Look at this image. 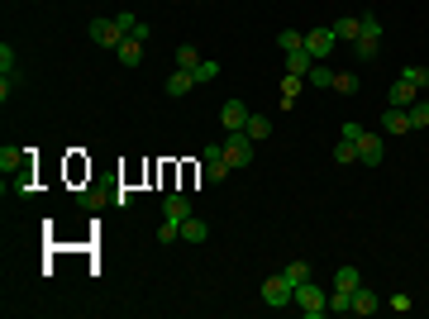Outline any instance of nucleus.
<instances>
[{
	"instance_id": "1",
	"label": "nucleus",
	"mask_w": 429,
	"mask_h": 319,
	"mask_svg": "<svg viewBox=\"0 0 429 319\" xmlns=\"http://www.w3.org/2000/svg\"><path fill=\"white\" fill-rule=\"evenodd\" d=\"M253 139H248V129H229V134H224V158H229V167H234V172H243V167H248V162H253Z\"/></svg>"
},
{
	"instance_id": "2",
	"label": "nucleus",
	"mask_w": 429,
	"mask_h": 319,
	"mask_svg": "<svg viewBox=\"0 0 429 319\" xmlns=\"http://www.w3.org/2000/svg\"><path fill=\"white\" fill-rule=\"evenodd\" d=\"M296 310H301L305 319H324L329 315V296H324L315 281H301V286H296Z\"/></svg>"
},
{
	"instance_id": "3",
	"label": "nucleus",
	"mask_w": 429,
	"mask_h": 319,
	"mask_svg": "<svg viewBox=\"0 0 429 319\" xmlns=\"http://www.w3.org/2000/svg\"><path fill=\"white\" fill-rule=\"evenodd\" d=\"M229 172H234V167H229V158H224V144L201 148V176H206V181H215V186H220Z\"/></svg>"
},
{
	"instance_id": "4",
	"label": "nucleus",
	"mask_w": 429,
	"mask_h": 319,
	"mask_svg": "<svg viewBox=\"0 0 429 319\" xmlns=\"http://www.w3.org/2000/svg\"><path fill=\"white\" fill-rule=\"evenodd\" d=\"M263 301H268L272 310L296 305V281H286V271H282V276H268V281H263Z\"/></svg>"
},
{
	"instance_id": "5",
	"label": "nucleus",
	"mask_w": 429,
	"mask_h": 319,
	"mask_svg": "<svg viewBox=\"0 0 429 319\" xmlns=\"http://www.w3.org/2000/svg\"><path fill=\"white\" fill-rule=\"evenodd\" d=\"M353 148H358V162H363V167H377V162L386 158V134H381V129H377V134L367 129V134H363Z\"/></svg>"
},
{
	"instance_id": "6",
	"label": "nucleus",
	"mask_w": 429,
	"mask_h": 319,
	"mask_svg": "<svg viewBox=\"0 0 429 319\" xmlns=\"http://www.w3.org/2000/svg\"><path fill=\"white\" fill-rule=\"evenodd\" d=\"M334 48H339V33H334V24H329V29H310V33H305V53H310L315 63H324Z\"/></svg>"
},
{
	"instance_id": "7",
	"label": "nucleus",
	"mask_w": 429,
	"mask_h": 319,
	"mask_svg": "<svg viewBox=\"0 0 429 319\" xmlns=\"http://www.w3.org/2000/svg\"><path fill=\"white\" fill-rule=\"evenodd\" d=\"M91 38L100 43V48H120L129 33L120 29V24H115V15H110V19H91Z\"/></svg>"
},
{
	"instance_id": "8",
	"label": "nucleus",
	"mask_w": 429,
	"mask_h": 319,
	"mask_svg": "<svg viewBox=\"0 0 429 319\" xmlns=\"http://www.w3.org/2000/svg\"><path fill=\"white\" fill-rule=\"evenodd\" d=\"M415 100H420V91H415V86H411L406 77H396V81H391V91H386V105H396V110H411Z\"/></svg>"
},
{
	"instance_id": "9",
	"label": "nucleus",
	"mask_w": 429,
	"mask_h": 319,
	"mask_svg": "<svg viewBox=\"0 0 429 319\" xmlns=\"http://www.w3.org/2000/svg\"><path fill=\"white\" fill-rule=\"evenodd\" d=\"M381 134H391V139L411 134V114H406V110H396V105H386V114H381Z\"/></svg>"
},
{
	"instance_id": "10",
	"label": "nucleus",
	"mask_w": 429,
	"mask_h": 319,
	"mask_svg": "<svg viewBox=\"0 0 429 319\" xmlns=\"http://www.w3.org/2000/svg\"><path fill=\"white\" fill-rule=\"evenodd\" d=\"M248 114H253V110H248V105H243V100H224V110H220V119H224V129H243V124H248Z\"/></svg>"
},
{
	"instance_id": "11",
	"label": "nucleus",
	"mask_w": 429,
	"mask_h": 319,
	"mask_svg": "<svg viewBox=\"0 0 429 319\" xmlns=\"http://www.w3.org/2000/svg\"><path fill=\"white\" fill-rule=\"evenodd\" d=\"M191 86H196V72H181V67H176L172 77H167V86H162V91H167V100H181Z\"/></svg>"
},
{
	"instance_id": "12",
	"label": "nucleus",
	"mask_w": 429,
	"mask_h": 319,
	"mask_svg": "<svg viewBox=\"0 0 429 319\" xmlns=\"http://www.w3.org/2000/svg\"><path fill=\"white\" fill-rule=\"evenodd\" d=\"M334 33L349 38V43H358V38H363V15H339L334 19Z\"/></svg>"
},
{
	"instance_id": "13",
	"label": "nucleus",
	"mask_w": 429,
	"mask_h": 319,
	"mask_svg": "<svg viewBox=\"0 0 429 319\" xmlns=\"http://www.w3.org/2000/svg\"><path fill=\"white\" fill-rule=\"evenodd\" d=\"M181 239H186V243H206L210 239V224L201 220V215H186V220H181Z\"/></svg>"
},
{
	"instance_id": "14",
	"label": "nucleus",
	"mask_w": 429,
	"mask_h": 319,
	"mask_svg": "<svg viewBox=\"0 0 429 319\" xmlns=\"http://www.w3.org/2000/svg\"><path fill=\"white\" fill-rule=\"evenodd\" d=\"M115 53H120V63H125V67H139L143 63V38H139V33H129Z\"/></svg>"
},
{
	"instance_id": "15",
	"label": "nucleus",
	"mask_w": 429,
	"mask_h": 319,
	"mask_svg": "<svg viewBox=\"0 0 429 319\" xmlns=\"http://www.w3.org/2000/svg\"><path fill=\"white\" fill-rule=\"evenodd\" d=\"M377 310H381L377 291H367V286H358V291H353V315H377Z\"/></svg>"
},
{
	"instance_id": "16",
	"label": "nucleus",
	"mask_w": 429,
	"mask_h": 319,
	"mask_svg": "<svg viewBox=\"0 0 429 319\" xmlns=\"http://www.w3.org/2000/svg\"><path fill=\"white\" fill-rule=\"evenodd\" d=\"M162 215H167V220H186V215H196V210H191V200L181 191H172L167 200H162Z\"/></svg>"
},
{
	"instance_id": "17",
	"label": "nucleus",
	"mask_w": 429,
	"mask_h": 319,
	"mask_svg": "<svg viewBox=\"0 0 429 319\" xmlns=\"http://www.w3.org/2000/svg\"><path fill=\"white\" fill-rule=\"evenodd\" d=\"M282 58H286V72H291V77H305V72L315 67V58H310L305 48H296V53H282Z\"/></svg>"
},
{
	"instance_id": "18",
	"label": "nucleus",
	"mask_w": 429,
	"mask_h": 319,
	"mask_svg": "<svg viewBox=\"0 0 429 319\" xmlns=\"http://www.w3.org/2000/svg\"><path fill=\"white\" fill-rule=\"evenodd\" d=\"M301 86H305V77H291V72L282 77V110H291L301 100Z\"/></svg>"
},
{
	"instance_id": "19",
	"label": "nucleus",
	"mask_w": 429,
	"mask_h": 319,
	"mask_svg": "<svg viewBox=\"0 0 429 319\" xmlns=\"http://www.w3.org/2000/svg\"><path fill=\"white\" fill-rule=\"evenodd\" d=\"M243 129H248V139H253V144L272 139V119H268V114H248V124H243Z\"/></svg>"
},
{
	"instance_id": "20",
	"label": "nucleus",
	"mask_w": 429,
	"mask_h": 319,
	"mask_svg": "<svg viewBox=\"0 0 429 319\" xmlns=\"http://www.w3.org/2000/svg\"><path fill=\"white\" fill-rule=\"evenodd\" d=\"M201 63H206V58L191 48V43H181V48H176V67H181V72H201Z\"/></svg>"
},
{
	"instance_id": "21",
	"label": "nucleus",
	"mask_w": 429,
	"mask_h": 319,
	"mask_svg": "<svg viewBox=\"0 0 429 319\" xmlns=\"http://www.w3.org/2000/svg\"><path fill=\"white\" fill-rule=\"evenodd\" d=\"M329 315H353V291H329Z\"/></svg>"
},
{
	"instance_id": "22",
	"label": "nucleus",
	"mask_w": 429,
	"mask_h": 319,
	"mask_svg": "<svg viewBox=\"0 0 429 319\" xmlns=\"http://www.w3.org/2000/svg\"><path fill=\"white\" fill-rule=\"evenodd\" d=\"M334 286H339V291H358V286H363L358 267H339V271H334Z\"/></svg>"
},
{
	"instance_id": "23",
	"label": "nucleus",
	"mask_w": 429,
	"mask_h": 319,
	"mask_svg": "<svg viewBox=\"0 0 429 319\" xmlns=\"http://www.w3.org/2000/svg\"><path fill=\"white\" fill-rule=\"evenodd\" d=\"M406 114H411V134H415V129H429V100H425V96L415 100Z\"/></svg>"
},
{
	"instance_id": "24",
	"label": "nucleus",
	"mask_w": 429,
	"mask_h": 319,
	"mask_svg": "<svg viewBox=\"0 0 429 319\" xmlns=\"http://www.w3.org/2000/svg\"><path fill=\"white\" fill-rule=\"evenodd\" d=\"M401 77L411 81L415 91H425V86H429V67H420V63H411V67H401Z\"/></svg>"
},
{
	"instance_id": "25",
	"label": "nucleus",
	"mask_w": 429,
	"mask_h": 319,
	"mask_svg": "<svg viewBox=\"0 0 429 319\" xmlns=\"http://www.w3.org/2000/svg\"><path fill=\"white\" fill-rule=\"evenodd\" d=\"M329 91H339V96H358V77H353V72H334Z\"/></svg>"
},
{
	"instance_id": "26",
	"label": "nucleus",
	"mask_w": 429,
	"mask_h": 319,
	"mask_svg": "<svg viewBox=\"0 0 429 319\" xmlns=\"http://www.w3.org/2000/svg\"><path fill=\"white\" fill-rule=\"evenodd\" d=\"M277 48H282V53H296V48H305V33H296V29H282V33H277Z\"/></svg>"
},
{
	"instance_id": "27",
	"label": "nucleus",
	"mask_w": 429,
	"mask_h": 319,
	"mask_svg": "<svg viewBox=\"0 0 429 319\" xmlns=\"http://www.w3.org/2000/svg\"><path fill=\"white\" fill-rule=\"evenodd\" d=\"M334 162H339V167H349V162H358V148H353L349 139H339V144H334Z\"/></svg>"
},
{
	"instance_id": "28",
	"label": "nucleus",
	"mask_w": 429,
	"mask_h": 319,
	"mask_svg": "<svg viewBox=\"0 0 429 319\" xmlns=\"http://www.w3.org/2000/svg\"><path fill=\"white\" fill-rule=\"evenodd\" d=\"M305 81H310V86H334V72L324 63H315L310 72H305Z\"/></svg>"
},
{
	"instance_id": "29",
	"label": "nucleus",
	"mask_w": 429,
	"mask_h": 319,
	"mask_svg": "<svg viewBox=\"0 0 429 319\" xmlns=\"http://www.w3.org/2000/svg\"><path fill=\"white\" fill-rule=\"evenodd\" d=\"M286 281H296V286L310 281V262H286Z\"/></svg>"
},
{
	"instance_id": "30",
	"label": "nucleus",
	"mask_w": 429,
	"mask_h": 319,
	"mask_svg": "<svg viewBox=\"0 0 429 319\" xmlns=\"http://www.w3.org/2000/svg\"><path fill=\"white\" fill-rule=\"evenodd\" d=\"M353 53H358V63H372V58H377V38H358Z\"/></svg>"
},
{
	"instance_id": "31",
	"label": "nucleus",
	"mask_w": 429,
	"mask_h": 319,
	"mask_svg": "<svg viewBox=\"0 0 429 319\" xmlns=\"http://www.w3.org/2000/svg\"><path fill=\"white\" fill-rule=\"evenodd\" d=\"M158 239H162V243L181 239V220H167V215H162V229H158Z\"/></svg>"
},
{
	"instance_id": "32",
	"label": "nucleus",
	"mask_w": 429,
	"mask_h": 319,
	"mask_svg": "<svg viewBox=\"0 0 429 319\" xmlns=\"http://www.w3.org/2000/svg\"><path fill=\"white\" fill-rule=\"evenodd\" d=\"M363 38H377L381 43V19L377 15H363Z\"/></svg>"
},
{
	"instance_id": "33",
	"label": "nucleus",
	"mask_w": 429,
	"mask_h": 319,
	"mask_svg": "<svg viewBox=\"0 0 429 319\" xmlns=\"http://www.w3.org/2000/svg\"><path fill=\"white\" fill-rule=\"evenodd\" d=\"M215 77H220V63H210V58H206L201 72H196V86H201V81H215Z\"/></svg>"
},
{
	"instance_id": "34",
	"label": "nucleus",
	"mask_w": 429,
	"mask_h": 319,
	"mask_svg": "<svg viewBox=\"0 0 429 319\" xmlns=\"http://www.w3.org/2000/svg\"><path fill=\"white\" fill-rule=\"evenodd\" d=\"M0 72H5V77L15 72V48H10V43H0Z\"/></svg>"
},
{
	"instance_id": "35",
	"label": "nucleus",
	"mask_w": 429,
	"mask_h": 319,
	"mask_svg": "<svg viewBox=\"0 0 429 319\" xmlns=\"http://www.w3.org/2000/svg\"><path fill=\"white\" fill-rule=\"evenodd\" d=\"M363 134H367V129L358 124V119H349V124H344V134H339V139H349V144H358V139H363Z\"/></svg>"
},
{
	"instance_id": "36",
	"label": "nucleus",
	"mask_w": 429,
	"mask_h": 319,
	"mask_svg": "<svg viewBox=\"0 0 429 319\" xmlns=\"http://www.w3.org/2000/svg\"><path fill=\"white\" fill-rule=\"evenodd\" d=\"M391 310H396V315H406V310H415V301L406 296V291H396V296H391Z\"/></svg>"
},
{
	"instance_id": "37",
	"label": "nucleus",
	"mask_w": 429,
	"mask_h": 319,
	"mask_svg": "<svg viewBox=\"0 0 429 319\" xmlns=\"http://www.w3.org/2000/svg\"><path fill=\"white\" fill-rule=\"evenodd\" d=\"M115 24H120V29H125V33H134V29H139V24H143V19H134V15H129V10H125V15H115Z\"/></svg>"
},
{
	"instance_id": "38",
	"label": "nucleus",
	"mask_w": 429,
	"mask_h": 319,
	"mask_svg": "<svg viewBox=\"0 0 429 319\" xmlns=\"http://www.w3.org/2000/svg\"><path fill=\"white\" fill-rule=\"evenodd\" d=\"M19 81H15V72H10V77H0V100H10V91H15Z\"/></svg>"
}]
</instances>
